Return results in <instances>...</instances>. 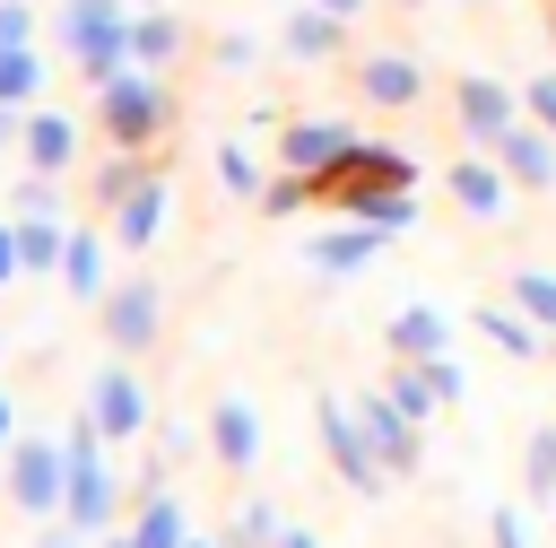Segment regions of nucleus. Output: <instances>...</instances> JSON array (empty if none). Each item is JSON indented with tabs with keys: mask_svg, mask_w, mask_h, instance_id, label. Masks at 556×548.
Here are the masks:
<instances>
[{
	"mask_svg": "<svg viewBox=\"0 0 556 548\" xmlns=\"http://www.w3.org/2000/svg\"><path fill=\"white\" fill-rule=\"evenodd\" d=\"M0 148H17V113H0Z\"/></svg>",
	"mask_w": 556,
	"mask_h": 548,
	"instance_id": "de8ad7c7",
	"label": "nucleus"
},
{
	"mask_svg": "<svg viewBox=\"0 0 556 548\" xmlns=\"http://www.w3.org/2000/svg\"><path fill=\"white\" fill-rule=\"evenodd\" d=\"M52 278H61L78 304H104V287H113V278H104V235H96V226H70V235H61V270H52Z\"/></svg>",
	"mask_w": 556,
	"mask_h": 548,
	"instance_id": "5701e85b",
	"label": "nucleus"
},
{
	"mask_svg": "<svg viewBox=\"0 0 556 548\" xmlns=\"http://www.w3.org/2000/svg\"><path fill=\"white\" fill-rule=\"evenodd\" d=\"M521 487H530V505H556V426L530 435V452H521Z\"/></svg>",
	"mask_w": 556,
	"mask_h": 548,
	"instance_id": "473e14b6",
	"label": "nucleus"
},
{
	"mask_svg": "<svg viewBox=\"0 0 556 548\" xmlns=\"http://www.w3.org/2000/svg\"><path fill=\"white\" fill-rule=\"evenodd\" d=\"M513 104H521V122H530L539 139H556V70H547V78H530Z\"/></svg>",
	"mask_w": 556,
	"mask_h": 548,
	"instance_id": "c9c22d12",
	"label": "nucleus"
},
{
	"mask_svg": "<svg viewBox=\"0 0 556 548\" xmlns=\"http://www.w3.org/2000/svg\"><path fill=\"white\" fill-rule=\"evenodd\" d=\"M261 452H269L261 409H252L243 391H217V400H208V461H217V470H235V478H252V470H261Z\"/></svg>",
	"mask_w": 556,
	"mask_h": 548,
	"instance_id": "9d476101",
	"label": "nucleus"
},
{
	"mask_svg": "<svg viewBox=\"0 0 556 548\" xmlns=\"http://www.w3.org/2000/svg\"><path fill=\"white\" fill-rule=\"evenodd\" d=\"M547 17H556V0H547Z\"/></svg>",
	"mask_w": 556,
	"mask_h": 548,
	"instance_id": "5fc2aeb1",
	"label": "nucleus"
},
{
	"mask_svg": "<svg viewBox=\"0 0 556 548\" xmlns=\"http://www.w3.org/2000/svg\"><path fill=\"white\" fill-rule=\"evenodd\" d=\"M339 52H348V26L339 17H321V9H287L278 17V61H304L313 70V61H339Z\"/></svg>",
	"mask_w": 556,
	"mask_h": 548,
	"instance_id": "4be33fe9",
	"label": "nucleus"
},
{
	"mask_svg": "<svg viewBox=\"0 0 556 548\" xmlns=\"http://www.w3.org/2000/svg\"><path fill=\"white\" fill-rule=\"evenodd\" d=\"M443 183H452V200L469 217H504L513 209V183L495 174V157H460V165H443Z\"/></svg>",
	"mask_w": 556,
	"mask_h": 548,
	"instance_id": "b1692460",
	"label": "nucleus"
},
{
	"mask_svg": "<svg viewBox=\"0 0 556 548\" xmlns=\"http://www.w3.org/2000/svg\"><path fill=\"white\" fill-rule=\"evenodd\" d=\"M52 87V61L43 52H0V113H35Z\"/></svg>",
	"mask_w": 556,
	"mask_h": 548,
	"instance_id": "bb28decb",
	"label": "nucleus"
},
{
	"mask_svg": "<svg viewBox=\"0 0 556 548\" xmlns=\"http://www.w3.org/2000/svg\"><path fill=\"white\" fill-rule=\"evenodd\" d=\"M35 35H43V9L0 0V52H35Z\"/></svg>",
	"mask_w": 556,
	"mask_h": 548,
	"instance_id": "f704fd0d",
	"label": "nucleus"
},
{
	"mask_svg": "<svg viewBox=\"0 0 556 548\" xmlns=\"http://www.w3.org/2000/svg\"><path fill=\"white\" fill-rule=\"evenodd\" d=\"M61 217H9V244H17V278H52L61 270Z\"/></svg>",
	"mask_w": 556,
	"mask_h": 548,
	"instance_id": "a878e982",
	"label": "nucleus"
},
{
	"mask_svg": "<svg viewBox=\"0 0 556 548\" xmlns=\"http://www.w3.org/2000/svg\"><path fill=\"white\" fill-rule=\"evenodd\" d=\"M348 418H356V435H365V452H374V470H382V478H417L426 435H417L382 391H356V400H348Z\"/></svg>",
	"mask_w": 556,
	"mask_h": 548,
	"instance_id": "6e6552de",
	"label": "nucleus"
},
{
	"mask_svg": "<svg viewBox=\"0 0 556 548\" xmlns=\"http://www.w3.org/2000/svg\"><path fill=\"white\" fill-rule=\"evenodd\" d=\"M261 183H269V174L252 165V148H243V139H217V191H226V200H261Z\"/></svg>",
	"mask_w": 556,
	"mask_h": 548,
	"instance_id": "2f4dec72",
	"label": "nucleus"
},
{
	"mask_svg": "<svg viewBox=\"0 0 556 548\" xmlns=\"http://www.w3.org/2000/svg\"><path fill=\"white\" fill-rule=\"evenodd\" d=\"M139 174H148V157H104V165L87 174V200H96V209L113 217V209H122V200L139 191Z\"/></svg>",
	"mask_w": 556,
	"mask_h": 548,
	"instance_id": "c756f323",
	"label": "nucleus"
},
{
	"mask_svg": "<svg viewBox=\"0 0 556 548\" xmlns=\"http://www.w3.org/2000/svg\"><path fill=\"white\" fill-rule=\"evenodd\" d=\"M17 278V244H9V217H0V287Z\"/></svg>",
	"mask_w": 556,
	"mask_h": 548,
	"instance_id": "a18cd8bd",
	"label": "nucleus"
},
{
	"mask_svg": "<svg viewBox=\"0 0 556 548\" xmlns=\"http://www.w3.org/2000/svg\"><path fill=\"white\" fill-rule=\"evenodd\" d=\"M356 96L382 104V113H417V104H426V61H408V52H365V61H356Z\"/></svg>",
	"mask_w": 556,
	"mask_h": 548,
	"instance_id": "4468645a",
	"label": "nucleus"
},
{
	"mask_svg": "<svg viewBox=\"0 0 556 548\" xmlns=\"http://www.w3.org/2000/svg\"><path fill=\"white\" fill-rule=\"evenodd\" d=\"M269 539H278V505H269V496H243L235 522L217 531V548H269Z\"/></svg>",
	"mask_w": 556,
	"mask_h": 548,
	"instance_id": "7c9ffc66",
	"label": "nucleus"
},
{
	"mask_svg": "<svg viewBox=\"0 0 556 548\" xmlns=\"http://www.w3.org/2000/svg\"><path fill=\"white\" fill-rule=\"evenodd\" d=\"M122 17H130V0H61L52 43L70 52V70H78L87 87H104V78L130 70V61H122Z\"/></svg>",
	"mask_w": 556,
	"mask_h": 548,
	"instance_id": "7ed1b4c3",
	"label": "nucleus"
},
{
	"mask_svg": "<svg viewBox=\"0 0 556 548\" xmlns=\"http://www.w3.org/2000/svg\"><path fill=\"white\" fill-rule=\"evenodd\" d=\"M408 9H426V0H408Z\"/></svg>",
	"mask_w": 556,
	"mask_h": 548,
	"instance_id": "3c124183",
	"label": "nucleus"
},
{
	"mask_svg": "<svg viewBox=\"0 0 556 548\" xmlns=\"http://www.w3.org/2000/svg\"><path fill=\"white\" fill-rule=\"evenodd\" d=\"M61 444V531L70 539H113V513H122V478H113V452H104V435L87 426V418H70V435H52Z\"/></svg>",
	"mask_w": 556,
	"mask_h": 548,
	"instance_id": "f257e3e1",
	"label": "nucleus"
},
{
	"mask_svg": "<svg viewBox=\"0 0 556 548\" xmlns=\"http://www.w3.org/2000/svg\"><path fill=\"white\" fill-rule=\"evenodd\" d=\"M365 130L356 122H330V113H313V122H278V174H304L313 191L348 165V148H356Z\"/></svg>",
	"mask_w": 556,
	"mask_h": 548,
	"instance_id": "0eeeda50",
	"label": "nucleus"
},
{
	"mask_svg": "<svg viewBox=\"0 0 556 548\" xmlns=\"http://www.w3.org/2000/svg\"><path fill=\"white\" fill-rule=\"evenodd\" d=\"M174 52H182V17H174V9H130V17H122V61H130V70L156 78Z\"/></svg>",
	"mask_w": 556,
	"mask_h": 548,
	"instance_id": "aec40b11",
	"label": "nucleus"
},
{
	"mask_svg": "<svg viewBox=\"0 0 556 548\" xmlns=\"http://www.w3.org/2000/svg\"><path fill=\"white\" fill-rule=\"evenodd\" d=\"M269 548H321V539H313L304 522H278V539H269Z\"/></svg>",
	"mask_w": 556,
	"mask_h": 548,
	"instance_id": "37998d69",
	"label": "nucleus"
},
{
	"mask_svg": "<svg viewBox=\"0 0 556 548\" xmlns=\"http://www.w3.org/2000/svg\"><path fill=\"white\" fill-rule=\"evenodd\" d=\"M486 157H495V174H504L513 191H556V139H539L530 122H513Z\"/></svg>",
	"mask_w": 556,
	"mask_h": 548,
	"instance_id": "f3484780",
	"label": "nucleus"
},
{
	"mask_svg": "<svg viewBox=\"0 0 556 548\" xmlns=\"http://www.w3.org/2000/svg\"><path fill=\"white\" fill-rule=\"evenodd\" d=\"M182 548H217V539H208V531H191V539H182Z\"/></svg>",
	"mask_w": 556,
	"mask_h": 548,
	"instance_id": "09e8293b",
	"label": "nucleus"
},
{
	"mask_svg": "<svg viewBox=\"0 0 556 548\" xmlns=\"http://www.w3.org/2000/svg\"><path fill=\"white\" fill-rule=\"evenodd\" d=\"M156 461L174 470V461H200V426L191 418H156Z\"/></svg>",
	"mask_w": 556,
	"mask_h": 548,
	"instance_id": "e433bc0d",
	"label": "nucleus"
},
{
	"mask_svg": "<svg viewBox=\"0 0 556 548\" xmlns=\"http://www.w3.org/2000/svg\"><path fill=\"white\" fill-rule=\"evenodd\" d=\"M313 200H321V191H313V183H304V174H269V183H261V200H252V209H261V217H304V209H313Z\"/></svg>",
	"mask_w": 556,
	"mask_h": 548,
	"instance_id": "72a5a7b5",
	"label": "nucleus"
},
{
	"mask_svg": "<svg viewBox=\"0 0 556 548\" xmlns=\"http://www.w3.org/2000/svg\"><path fill=\"white\" fill-rule=\"evenodd\" d=\"M469 322H478V339H495L504 357H539V348H547V339H539V331H530V322H521L513 304H478Z\"/></svg>",
	"mask_w": 556,
	"mask_h": 548,
	"instance_id": "cd10ccee",
	"label": "nucleus"
},
{
	"mask_svg": "<svg viewBox=\"0 0 556 548\" xmlns=\"http://www.w3.org/2000/svg\"><path fill=\"white\" fill-rule=\"evenodd\" d=\"M313 435H321L330 470L348 478V496H382V487H391V478L374 470V452H365V435H356V418H348V400H339V391H313Z\"/></svg>",
	"mask_w": 556,
	"mask_h": 548,
	"instance_id": "1a4fd4ad",
	"label": "nucleus"
},
{
	"mask_svg": "<svg viewBox=\"0 0 556 548\" xmlns=\"http://www.w3.org/2000/svg\"><path fill=\"white\" fill-rule=\"evenodd\" d=\"M513 304L539 339H556V270H513Z\"/></svg>",
	"mask_w": 556,
	"mask_h": 548,
	"instance_id": "c85d7f7f",
	"label": "nucleus"
},
{
	"mask_svg": "<svg viewBox=\"0 0 556 548\" xmlns=\"http://www.w3.org/2000/svg\"><path fill=\"white\" fill-rule=\"evenodd\" d=\"M374 261H382V235H365V226H321L304 244V270L313 278H365Z\"/></svg>",
	"mask_w": 556,
	"mask_h": 548,
	"instance_id": "a211bd4d",
	"label": "nucleus"
},
{
	"mask_svg": "<svg viewBox=\"0 0 556 548\" xmlns=\"http://www.w3.org/2000/svg\"><path fill=\"white\" fill-rule=\"evenodd\" d=\"M191 539V513H182V496H148V505H130V531H122V548H182Z\"/></svg>",
	"mask_w": 556,
	"mask_h": 548,
	"instance_id": "393cba45",
	"label": "nucleus"
},
{
	"mask_svg": "<svg viewBox=\"0 0 556 548\" xmlns=\"http://www.w3.org/2000/svg\"><path fill=\"white\" fill-rule=\"evenodd\" d=\"M9 444H17V400L0 391V452H9Z\"/></svg>",
	"mask_w": 556,
	"mask_h": 548,
	"instance_id": "49530a36",
	"label": "nucleus"
},
{
	"mask_svg": "<svg viewBox=\"0 0 556 548\" xmlns=\"http://www.w3.org/2000/svg\"><path fill=\"white\" fill-rule=\"evenodd\" d=\"M208 61H217V70H252V61H261V35H252V26H226V35L208 43Z\"/></svg>",
	"mask_w": 556,
	"mask_h": 548,
	"instance_id": "4c0bfd02",
	"label": "nucleus"
},
{
	"mask_svg": "<svg viewBox=\"0 0 556 548\" xmlns=\"http://www.w3.org/2000/svg\"><path fill=\"white\" fill-rule=\"evenodd\" d=\"M26 9H43V0H26Z\"/></svg>",
	"mask_w": 556,
	"mask_h": 548,
	"instance_id": "864d4df0",
	"label": "nucleus"
},
{
	"mask_svg": "<svg viewBox=\"0 0 556 548\" xmlns=\"http://www.w3.org/2000/svg\"><path fill=\"white\" fill-rule=\"evenodd\" d=\"M0 487H9V505L43 531V522L61 513V444H52V435H17V444L0 452Z\"/></svg>",
	"mask_w": 556,
	"mask_h": 548,
	"instance_id": "423d86ee",
	"label": "nucleus"
},
{
	"mask_svg": "<svg viewBox=\"0 0 556 548\" xmlns=\"http://www.w3.org/2000/svg\"><path fill=\"white\" fill-rule=\"evenodd\" d=\"M9 209H17V217H61V183H43V174H26Z\"/></svg>",
	"mask_w": 556,
	"mask_h": 548,
	"instance_id": "58836bf2",
	"label": "nucleus"
},
{
	"mask_svg": "<svg viewBox=\"0 0 556 548\" xmlns=\"http://www.w3.org/2000/svg\"><path fill=\"white\" fill-rule=\"evenodd\" d=\"M452 113H460V130H469L478 148H495V139L521 122L513 87H504V78H478V70H469V78H452Z\"/></svg>",
	"mask_w": 556,
	"mask_h": 548,
	"instance_id": "2eb2a0df",
	"label": "nucleus"
},
{
	"mask_svg": "<svg viewBox=\"0 0 556 548\" xmlns=\"http://www.w3.org/2000/svg\"><path fill=\"white\" fill-rule=\"evenodd\" d=\"M96 548H122V531H113V539H96Z\"/></svg>",
	"mask_w": 556,
	"mask_h": 548,
	"instance_id": "8fccbe9b",
	"label": "nucleus"
},
{
	"mask_svg": "<svg viewBox=\"0 0 556 548\" xmlns=\"http://www.w3.org/2000/svg\"><path fill=\"white\" fill-rule=\"evenodd\" d=\"M304 9H321V17H339V26H348V17H365L374 0H304Z\"/></svg>",
	"mask_w": 556,
	"mask_h": 548,
	"instance_id": "79ce46f5",
	"label": "nucleus"
},
{
	"mask_svg": "<svg viewBox=\"0 0 556 548\" xmlns=\"http://www.w3.org/2000/svg\"><path fill=\"white\" fill-rule=\"evenodd\" d=\"M391 357H400V365L452 357V313H443V304H426V296H408V304L391 313Z\"/></svg>",
	"mask_w": 556,
	"mask_h": 548,
	"instance_id": "6ab92c4d",
	"label": "nucleus"
},
{
	"mask_svg": "<svg viewBox=\"0 0 556 548\" xmlns=\"http://www.w3.org/2000/svg\"><path fill=\"white\" fill-rule=\"evenodd\" d=\"M547 357H556V339H547Z\"/></svg>",
	"mask_w": 556,
	"mask_h": 548,
	"instance_id": "603ef678",
	"label": "nucleus"
},
{
	"mask_svg": "<svg viewBox=\"0 0 556 548\" xmlns=\"http://www.w3.org/2000/svg\"><path fill=\"white\" fill-rule=\"evenodd\" d=\"M165 217H174V183H165V174L148 165V174H139V191H130V200L113 209V235H104V244H122V252L139 261V252H148V244L165 235Z\"/></svg>",
	"mask_w": 556,
	"mask_h": 548,
	"instance_id": "dca6fc26",
	"label": "nucleus"
},
{
	"mask_svg": "<svg viewBox=\"0 0 556 548\" xmlns=\"http://www.w3.org/2000/svg\"><path fill=\"white\" fill-rule=\"evenodd\" d=\"M130 505H148V496H174V470L156 461V452H139V470H130V487H122Z\"/></svg>",
	"mask_w": 556,
	"mask_h": 548,
	"instance_id": "ea45409f",
	"label": "nucleus"
},
{
	"mask_svg": "<svg viewBox=\"0 0 556 548\" xmlns=\"http://www.w3.org/2000/svg\"><path fill=\"white\" fill-rule=\"evenodd\" d=\"M339 200V226H365V235H417V191H330Z\"/></svg>",
	"mask_w": 556,
	"mask_h": 548,
	"instance_id": "412c9836",
	"label": "nucleus"
},
{
	"mask_svg": "<svg viewBox=\"0 0 556 548\" xmlns=\"http://www.w3.org/2000/svg\"><path fill=\"white\" fill-rule=\"evenodd\" d=\"M469 9H478V0H469Z\"/></svg>",
	"mask_w": 556,
	"mask_h": 548,
	"instance_id": "6e6d98bb",
	"label": "nucleus"
},
{
	"mask_svg": "<svg viewBox=\"0 0 556 548\" xmlns=\"http://www.w3.org/2000/svg\"><path fill=\"white\" fill-rule=\"evenodd\" d=\"M460 391H469V374H460L452 357H426V365H400V374L382 383V400H391V409H400V418H408L417 435H426V418H434V409H452Z\"/></svg>",
	"mask_w": 556,
	"mask_h": 548,
	"instance_id": "9b49d317",
	"label": "nucleus"
},
{
	"mask_svg": "<svg viewBox=\"0 0 556 548\" xmlns=\"http://www.w3.org/2000/svg\"><path fill=\"white\" fill-rule=\"evenodd\" d=\"M330 191H417V157H408V148H382V139H356L348 165L321 183V200H330Z\"/></svg>",
	"mask_w": 556,
	"mask_h": 548,
	"instance_id": "ddd939ff",
	"label": "nucleus"
},
{
	"mask_svg": "<svg viewBox=\"0 0 556 548\" xmlns=\"http://www.w3.org/2000/svg\"><path fill=\"white\" fill-rule=\"evenodd\" d=\"M26 548H87V539H70V531H61V522H43V531H35V539H26Z\"/></svg>",
	"mask_w": 556,
	"mask_h": 548,
	"instance_id": "c03bdc74",
	"label": "nucleus"
},
{
	"mask_svg": "<svg viewBox=\"0 0 556 548\" xmlns=\"http://www.w3.org/2000/svg\"><path fill=\"white\" fill-rule=\"evenodd\" d=\"M96 322H104V339H113V357L130 365V357H148V348L165 339V287H156L148 270H130V278H113V287H104V304H96Z\"/></svg>",
	"mask_w": 556,
	"mask_h": 548,
	"instance_id": "39448f33",
	"label": "nucleus"
},
{
	"mask_svg": "<svg viewBox=\"0 0 556 548\" xmlns=\"http://www.w3.org/2000/svg\"><path fill=\"white\" fill-rule=\"evenodd\" d=\"M96 130L113 139V157H148L165 130H174V87L148 78V70H122L96 87Z\"/></svg>",
	"mask_w": 556,
	"mask_h": 548,
	"instance_id": "f03ea898",
	"label": "nucleus"
},
{
	"mask_svg": "<svg viewBox=\"0 0 556 548\" xmlns=\"http://www.w3.org/2000/svg\"><path fill=\"white\" fill-rule=\"evenodd\" d=\"M486 548H530V522H521L513 505H495V513H486Z\"/></svg>",
	"mask_w": 556,
	"mask_h": 548,
	"instance_id": "a19ab883",
	"label": "nucleus"
},
{
	"mask_svg": "<svg viewBox=\"0 0 556 548\" xmlns=\"http://www.w3.org/2000/svg\"><path fill=\"white\" fill-rule=\"evenodd\" d=\"M78 418L104 435V444H139L148 426H156V400H148V383H139V365H96L87 374V400H78Z\"/></svg>",
	"mask_w": 556,
	"mask_h": 548,
	"instance_id": "20e7f679",
	"label": "nucleus"
},
{
	"mask_svg": "<svg viewBox=\"0 0 556 548\" xmlns=\"http://www.w3.org/2000/svg\"><path fill=\"white\" fill-rule=\"evenodd\" d=\"M17 157H26V174L61 183V174L78 165V122H70L61 104H35V113H17Z\"/></svg>",
	"mask_w": 556,
	"mask_h": 548,
	"instance_id": "f8f14e48",
	"label": "nucleus"
}]
</instances>
